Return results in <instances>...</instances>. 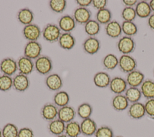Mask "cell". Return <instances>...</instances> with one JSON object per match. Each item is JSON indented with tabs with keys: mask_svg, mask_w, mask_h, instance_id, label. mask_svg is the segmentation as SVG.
I'll return each instance as SVG.
<instances>
[{
	"mask_svg": "<svg viewBox=\"0 0 154 137\" xmlns=\"http://www.w3.org/2000/svg\"><path fill=\"white\" fill-rule=\"evenodd\" d=\"M61 31L58 26L54 24H48L42 31L43 39L50 43L57 42L61 34Z\"/></svg>",
	"mask_w": 154,
	"mask_h": 137,
	"instance_id": "6da1fadb",
	"label": "cell"
},
{
	"mask_svg": "<svg viewBox=\"0 0 154 137\" xmlns=\"http://www.w3.org/2000/svg\"><path fill=\"white\" fill-rule=\"evenodd\" d=\"M52 62L50 57L46 56H40L34 62V68L41 75H47L52 69Z\"/></svg>",
	"mask_w": 154,
	"mask_h": 137,
	"instance_id": "7a4b0ae2",
	"label": "cell"
},
{
	"mask_svg": "<svg viewBox=\"0 0 154 137\" xmlns=\"http://www.w3.org/2000/svg\"><path fill=\"white\" fill-rule=\"evenodd\" d=\"M42 51V45L37 41H29L24 47V56L31 59L36 60L41 56Z\"/></svg>",
	"mask_w": 154,
	"mask_h": 137,
	"instance_id": "3957f363",
	"label": "cell"
},
{
	"mask_svg": "<svg viewBox=\"0 0 154 137\" xmlns=\"http://www.w3.org/2000/svg\"><path fill=\"white\" fill-rule=\"evenodd\" d=\"M118 50L123 54H129L133 53L135 49L136 44L132 37L123 36L117 42Z\"/></svg>",
	"mask_w": 154,
	"mask_h": 137,
	"instance_id": "277c9868",
	"label": "cell"
},
{
	"mask_svg": "<svg viewBox=\"0 0 154 137\" xmlns=\"http://www.w3.org/2000/svg\"><path fill=\"white\" fill-rule=\"evenodd\" d=\"M137 63L136 60L129 54H122L119 59V66L125 73H129L136 69Z\"/></svg>",
	"mask_w": 154,
	"mask_h": 137,
	"instance_id": "5b68a950",
	"label": "cell"
},
{
	"mask_svg": "<svg viewBox=\"0 0 154 137\" xmlns=\"http://www.w3.org/2000/svg\"><path fill=\"white\" fill-rule=\"evenodd\" d=\"M22 34L25 39L28 42L37 41L42 34V31L38 25L32 23L24 26L22 30Z\"/></svg>",
	"mask_w": 154,
	"mask_h": 137,
	"instance_id": "8992f818",
	"label": "cell"
},
{
	"mask_svg": "<svg viewBox=\"0 0 154 137\" xmlns=\"http://www.w3.org/2000/svg\"><path fill=\"white\" fill-rule=\"evenodd\" d=\"M0 71L3 74L11 77L17 71V61L11 57L3 59L0 62Z\"/></svg>",
	"mask_w": 154,
	"mask_h": 137,
	"instance_id": "52a82bcc",
	"label": "cell"
},
{
	"mask_svg": "<svg viewBox=\"0 0 154 137\" xmlns=\"http://www.w3.org/2000/svg\"><path fill=\"white\" fill-rule=\"evenodd\" d=\"M17 65L19 73L27 76L33 71L34 68V63L32 60L24 56H20L18 59Z\"/></svg>",
	"mask_w": 154,
	"mask_h": 137,
	"instance_id": "ba28073f",
	"label": "cell"
},
{
	"mask_svg": "<svg viewBox=\"0 0 154 137\" xmlns=\"http://www.w3.org/2000/svg\"><path fill=\"white\" fill-rule=\"evenodd\" d=\"M29 80L27 75L17 74L13 78V88L18 92H24L29 86Z\"/></svg>",
	"mask_w": 154,
	"mask_h": 137,
	"instance_id": "9c48e42d",
	"label": "cell"
},
{
	"mask_svg": "<svg viewBox=\"0 0 154 137\" xmlns=\"http://www.w3.org/2000/svg\"><path fill=\"white\" fill-rule=\"evenodd\" d=\"M127 82L125 79L120 77H114L111 78L109 87L112 92L116 95L122 94L127 89Z\"/></svg>",
	"mask_w": 154,
	"mask_h": 137,
	"instance_id": "30bf717a",
	"label": "cell"
},
{
	"mask_svg": "<svg viewBox=\"0 0 154 137\" xmlns=\"http://www.w3.org/2000/svg\"><path fill=\"white\" fill-rule=\"evenodd\" d=\"M73 17L76 23L85 25L91 19V12L88 8L79 7L75 10Z\"/></svg>",
	"mask_w": 154,
	"mask_h": 137,
	"instance_id": "8fae6325",
	"label": "cell"
},
{
	"mask_svg": "<svg viewBox=\"0 0 154 137\" xmlns=\"http://www.w3.org/2000/svg\"><path fill=\"white\" fill-rule=\"evenodd\" d=\"M58 109L53 103H46L43 105L41 109V115L42 118L48 121H51L58 116Z\"/></svg>",
	"mask_w": 154,
	"mask_h": 137,
	"instance_id": "7c38bea8",
	"label": "cell"
},
{
	"mask_svg": "<svg viewBox=\"0 0 154 137\" xmlns=\"http://www.w3.org/2000/svg\"><path fill=\"white\" fill-rule=\"evenodd\" d=\"M82 47L85 53L90 55H93L99 51L100 43L96 37H88L83 42Z\"/></svg>",
	"mask_w": 154,
	"mask_h": 137,
	"instance_id": "4fadbf2b",
	"label": "cell"
},
{
	"mask_svg": "<svg viewBox=\"0 0 154 137\" xmlns=\"http://www.w3.org/2000/svg\"><path fill=\"white\" fill-rule=\"evenodd\" d=\"M76 114V112L73 107L67 105L58 109L57 117L65 124H67L73 121Z\"/></svg>",
	"mask_w": 154,
	"mask_h": 137,
	"instance_id": "5bb4252c",
	"label": "cell"
},
{
	"mask_svg": "<svg viewBox=\"0 0 154 137\" xmlns=\"http://www.w3.org/2000/svg\"><path fill=\"white\" fill-rule=\"evenodd\" d=\"M47 88L52 91H59L63 86V80L60 75L56 73L48 75L45 79Z\"/></svg>",
	"mask_w": 154,
	"mask_h": 137,
	"instance_id": "9a60e30c",
	"label": "cell"
},
{
	"mask_svg": "<svg viewBox=\"0 0 154 137\" xmlns=\"http://www.w3.org/2000/svg\"><path fill=\"white\" fill-rule=\"evenodd\" d=\"M58 22V27L64 33H70L75 29L76 24L73 17L68 14L61 16Z\"/></svg>",
	"mask_w": 154,
	"mask_h": 137,
	"instance_id": "2e32d148",
	"label": "cell"
},
{
	"mask_svg": "<svg viewBox=\"0 0 154 137\" xmlns=\"http://www.w3.org/2000/svg\"><path fill=\"white\" fill-rule=\"evenodd\" d=\"M126 81L130 87L138 88L144 81V75L140 71L135 69L127 74Z\"/></svg>",
	"mask_w": 154,
	"mask_h": 137,
	"instance_id": "e0dca14e",
	"label": "cell"
},
{
	"mask_svg": "<svg viewBox=\"0 0 154 137\" xmlns=\"http://www.w3.org/2000/svg\"><path fill=\"white\" fill-rule=\"evenodd\" d=\"M129 116L134 119H140L146 115L144 104L140 102L132 103L128 107Z\"/></svg>",
	"mask_w": 154,
	"mask_h": 137,
	"instance_id": "ac0fdd59",
	"label": "cell"
},
{
	"mask_svg": "<svg viewBox=\"0 0 154 137\" xmlns=\"http://www.w3.org/2000/svg\"><path fill=\"white\" fill-rule=\"evenodd\" d=\"M80 127L81 133L86 136L94 135L97 129V126L96 122L91 118L82 119L80 123Z\"/></svg>",
	"mask_w": 154,
	"mask_h": 137,
	"instance_id": "d6986e66",
	"label": "cell"
},
{
	"mask_svg": "<svg viewBox=\"0 0 154 137\" xmlns=\"http://www.w3.org/2000/svg\"><path fill=\"white\" fill-rule=\"evenodd\" d=\"M60 46L66 50L72 49L76 44V39L71 33H61L58 40Z\"/></svg>",
	"mask_w": 154,
	"mask_h": 137,
	"instance_id": "ffe728a7",
	"label": "cell"
},
{
	"mask_svg": "<svg viewBox=\"0 0 154 137\" xmlns=\"http://www.w3.org/2000/svg\"><path fill=\"white\" fill-rule=\"evenodd\" d=\"M129 102L126 98L125 95L119 94L116 95L112 99L111 105L113 109L118 112H121L126 110L129 107Z\"/></svg>",
	"mask_w": 154,
	"mask_h": 137,
	"instance_id": "44dd1931",
	"label": "cell"
},
{
	"mask_svg": "<svg viewBox=\"0 0 154 137\" xmlns=\"http://www.w3.org/2000/svg\"><path fill=\"white\" fill-rule=\"evenodd\" d=\"M105 30L106 35L111 38H117L122 33V26L116 21H111L107 24L105 27Z\"/></svg>",
	"mask_w": 154,
	"mask_h": 137,
	"instance_id": "7402d4cb",
	"label": "cell"
},
{
	"mask_svg": "<svg viewBox=\"0 0 154 137\" xmlns=\"http://www.w3.org/2000/svg\"><path fill=\"white\" fill-rule=\"evenodd\" d=\"M111 80L109 75L104 71L98 72L93 77L94 85L99 88H105L109 86Z\"/></svg>",
	"mask_w": 154,
	"mask_h": 137,
	"instance_id": "603a6c76",
	"label": "cell"
},
{
	"mask_svg": "<svg viewBox=\"0 0 154 137\" xmlns=\"http://www.w3.org/2000/svg\"><path fill=\"white\" fill-rule=\"evenodd\" d=\"M65 127L66 124L64 122L58 118H56L49 123L48 129L51 134L57 136L64 134L65 132Z\"/></svg>",
	"mask_w": 154,
	"mask_h": 137,
	"instance_id": "cb8c5ba5",
	"label": "cell"
},
{
	"mask_svg": "<svg viewBox=\"0 0 154 137\" xmlns=\"http://www.w3.org/2000/svg\"><path fill=\"white\" fill-rule=\"evenodd\" d=\"M34 13L33 12L28 8H23L20 9L17 14V18L19 22L25 25H29L32 23L34 21Z\"/></svg>",
	"mask_w": 154,
	"mask_h": 137,
	"instance_id": "d4e9b609",
	"label": "cell"
},
{
	"mask_svg": "<svg viewBox=\"0 0 154 137\" xmlns=\"http://www.w3.org/2000/svg\"><path fill=\"white\" fill-rule=\"evenodd\" d=\"M135 10L136 14L140 18H147L151 15L152 10L149 2L145 1H141L137 2Z\"/></svg>",
	"mask_w": 154,
	"mask_h": 137,
	"instance_id": "484cf974",
	"label": "cell"
},
{
	"mask_svg": "<svg viewBox=\"0 0 154 137\" xmlns=\"http://www.w3.org/2000/svg\"><path fill=\"white\" fill-rule=\"evenodd\" d=\"M142 95L147 100L154 98V81L146 80L140 86Z\"/></svg>",
	"mask_w": 154,
	"mask_h": 137,
	"instance_id": "4316f807",
	"label": "cell"
},
{
	"mask_svg": "<svg viewBox=\"0 0 154 137\" xmlns=\"http://www.w3.org/2000/svg\"><path fill=\"white\" fill-rule=\"evenodd\" d=\"M53 100L54 104L60 108L69 104L70 101V96L66 91H59L54 95Z\"/></svg>",
	"mask_w": 154,
	"mask_h": 137,
	"instance_id": "83f0119b",
	"label": "cell"
},
{
	"mask_svg": "<svg viewBox=\"0 0 154 137\" xmlns=\"http://www.w3.org/2000/svg\"><path fill=\"white\" fill-rule=\"evenodd\" d=\"M64 133L68 137L79 136L81 133L80 124L74 120L66 124Z\"/></svg>",
	"mask_w": 154,
	"mask_h": 137,
	"instance_id": "f1b7e54d",
	"label": "cell"
},
{
	"mask_svg": "<svg viewBox=\"0 0 154 137\" xmlns=\"http://www.w3.org/2000/svg\"><path fill=\"white\" fill-rule=\"evenodd\" d=\"M125 95L129 103H134L138 102L141 99L142 94L140 89L135 87H129L125 92Z\"/></svg>",
	"mask_w": 154,
	"mask_h": 137,
	"instance_id": "f546056e",
	"label": "cell"
},
{
	"mask_svg": "<svg viewBox=\"0 0 154 137\" xmlns=\"http://www.w3.org/2000/svg\"><path fill=\"white\" fill-rule=\"evenodd\" d=\"M100 30V24L96 20L90 19L84 25L85 32L89 37H94L99 33Z\"/></svg>",
	"mask_w": 154,
	"mask_h": 137,
	"instance_id": "4dcf8cb0",
	"label": "cell"
},
{
	"mask_svg": "<svg viewBox=\"0 0 154 137\" xmlns=\"http://www.w3.org/2000/svg\"><path fill=\"white\" fill-rule=\"evenodd\" d=\"M96 21L100 24L106 25L111 21L112 13L108 8H105L97 10V12L96 13Z\"/></svg>",
	"mask_w": 154,
	"mask_h": 137,
	"instance_id": "1f68e13d",
	"label": "cell"
},
{
	"mask_svg": "<svg viewBox=\"0 0 154 137\" xmlns=\"http://www.w3.org/2000/svg\"><path fill=\"white\" fill-rule=\"evenodd\" d=\"M103 67L107 70H113L119 65V59L113 54L106 55L102 60Z\"/></svg>",
	"mask_w": 154,
	"mask_h": 137,
	"instance_id": "d6a6232c",
	"label": "cell"
},
{
	"mask_svg": "<svg viewBox=\"0 0 154 137\" xmlns=\"http://www.w3.org/2000/svg\"><path fill=\"white\" fill-rule=\"evenodd\" d=\"M122 32L126 36L132 37L135 36L138 32V28L137 25L134 22L125 21L122 23Z\"/></svg>",
	"mask_w": 154,
	"mask_h": 137,
	"instance_id": "836d02e7",
	"label": "cell"
},
{
	"mask_svg": "<svg viewBox=\"0 0 154 137\" xmlns=\"http://www.w3.org/2000/svg\"><path fill=\"white\" fill-rule=\"evenodd\" d=\"M76 113L82 119H87L90 118L93 113V107L89 103H83L78 107Z\"/></svg>",
	"mask_w": 154,
	"mask_h": 137,
	"instance_id": "e575fe53",
	"label": "cell"
},
{
	"mask_svg": "<svg viewBox=\"0 0 154 137\" xmlns=\"http://www.w3.org/2000/svg\"><path fill=\"white\" fill-rule=\"evenodd\" d=\"M19 130L14 124L7 123L2 129V137H17Z\"/></svg>",
	"mask_w": 154,
	"mask_h": 137,
	"instance_id": "d590c367",
	"label": "cell"
},
{
	"mask_svg": "<svg viewBox=\"0 0 154 137\" xmlns=\"http://www.w3.org/2000/svg\"><path fill=\"white\" fill-rule=\"evenodd\" d=\"M49 5L54 12L61 13L66 8L67 1L65 0H51L49 1Z\"/></svg>",
	"mask_w": 154,
	"mask_h": 137,
	"instance_id": "8d00e7d4",
	"label": "cell"
},
{
	"mask_svg": "<svg viewBox=\"0 0 154 137\" xmlns=\"http://www.w3.org/2000/svg\"><path fill=\"white\" fill-rule=\"evenodd\" d=\"M13 87V78L11 76L2 74L0 75V91L7 92Z\"/></svg>",
	"mask_w": 154,
	"mask_h": 137,
	"instance_id": "74e56055",
	"label": "cell"
},
{
	"mask_svg": "<svg viewBox=\"0 0 154 137\" xmlns=\"http://www.w3.org/2000/svg\"><path fill=\"white\" fill-rule=\"evenodd\" d=\"M121 15L125 21L129 22H133L137 16L135 8L129 7H125L123 9Z\"/></svg>",
	"mask_w": 154,
	"mask_h": 137,
	"instance_id": "f35d334b",
	"label": "cell"
},
{
	"mask_svg": "<svg viewBox=\"0 0 154 137\" xmlns=\"http://www.w3.org/2000/svg\"><path fill=\"white\" fill-rule=\"evenodd\" d=\"M95 137H114V133L111 128L106 126H103L97 128Z\"/></svg>",
	"mask_w": 154,
	"mask_h": 137,
	"instance_id": "ab89813d",
	"label": "cell"
},
{
	"mask_svg": "<svg viewBox=\"0 0 154 137\" xmlns=\"http://www.w3.org/2000/svg\"><path fill=\"white\" fill-rule=\"evenodd\" d=\"M146 114L150 118L154 119V98L147 100L144 104Z\"/></svg>",
	"mask_w": 154,
	"mask_h": 137,
	"instance_id": "60d3db41",
	"label": "cell"
},
{
	"mask_svg": "<svg viewBox=\"0 0 154 137\" xmlns=\"http://www.w3.org/2000/svg\"><path fill=\"white\" fill-rule=\"evenodd\" d=\"M34 133L33 130L27 127H22L19 130L17 137H34Z\"/></svg>",
	"mask_w": 154,
	"mask_h": 137,
	"instance_id": "b9f144b4",
	"label": "cell"
},
{
	"mask_svg": "<svg viewBox=\"0 0 154 137\" xmlns=\"http://www.w3.org/2000/svg\"><path fill=\"white\" fill-rule=\"evenodd\" d=\"M108 1L106 0H92L91 5L97 10L106 8Z\"/></svg>",
	"mask_w": 154,
	"mask_h": 137,
	"instance_id": "7bdbcfd3",
	"label": "cell"
},
{
	"mask_svg": "<svg viewBox=\"0 0 154 137\" xmlns=\"http://www.w3.org/2000/svg\"><path fill=\"white\" fill-rule=\"evenodd\" d=\"M76 2L79 7L87 8V7L91 4L92 0H77Z\"/></svg>",
	"mask_w": 154,
	"mask_h": 137,
	"instance_id": "ee69618b",
	"label": "cell"
},
{
	"mask_svg": "<svg viewBox=\"0 0 154 137\" xmlns=\"http://www.w3.org/2000/svg\"><path fill=\"white\" fill-rule=\"evenodd\" d=\"M122 2L126 5V7H133L134 5H136L138 1L137 0H123Z\"/></svg>",
	"mask_w": 154,
	"mask_h": 137,
	"instance_id": "f6af8a7d",
	"label": "cell"
},
{
	"mask_svg": "<svg viewBox=\"0 0 154 137\" xmlns=\"http://www.w3.org/2000/svg\"><path fill=\"white\" fill-rule=\"evenodd\" d=\"M147 24L150 28L154 31V13L151 14V15L148 18Z\"/></svg>",
	"mask_w": 154,
	"mask_h": 137,
	"instance_id": "bcb514c9",
	"label": "cell"
},
{
	"mask_svg": "<svg viewBox=\"0 0 154 137\" xmlns=\"http://www.w3.org/2000/svg\"><path fill=\"white\" fill-rule=\"evenodd\" d=\"M149 4L150 5V8L152 10V11L154 12V0L150 1Z\"/></svg>",
	"mask_w": 154,
	"mask_h": 137,
	"instance_id": "7dc6e473",
	"label": "cell"
},
{
	"mask_svg": "<svg viewBox=\"0 0 154 137\" xmlns=\"http://www.w3.org/2000/svg\"><path fill=\"white\" fill-rule=\"evenodd\" d=\"M56 137H68L65 133L64 134H62V135H58V136H57Z\"/></svg>",
	"mask_w": 154,
	"mask_h": 137,
	"instance_id": "c3c4849f",
	"label": "cell"
},
{
	"mask_svg": "<svg viewBox=\"0 0 154 137\" xmlns=\"http://www.w3.org/2000/svg\"><path fill=\"white\" fill-rule=\"evenodd\" d=\"M0 137H2V130L0 129Z\"/></svg>",
	"mask_w": 154,
	"mask_h": 137,
	"instance_id": "681fc988",
	"label": "cell"
},
{
	"mask_svg": "<svg viewBox=\"0 0 154 137\" xmlns=\"http://www.w3.org/2000/svg\"><path fill=\"white\" fill-rule=\"evenodd\" d=\"M114 137H123L122 136H114Z\"/></svg>",
	"mask_w": 154,
	"mask_h": 137,
	"instance_id": "f907efd6",
	"label": "cell"
},
{
	"mask_svg": "<svg viewBox=\"0 0 154 137\" xmlns=\"http://www.w3.org/2000/svg\"><path fill=\"white\" fill-rule=\"evenodd\" d=\"M153 76H154V72H153Z\"/></svg>",
	"mask_w": 154,
	"mask_h": 137,
	"instance_id": "816d5d0a",
	"label": "cell"
},
{
	"mask_svg": "<svg viewBox=\"0 0 154 137\" xmlns=\"http://www.w3.org/2000/svg\"><path fill=\"white\" fill-rule=\"evenodd\" d=\"M78 137H81V136H78Z\"/></svg>",
	"mask_w": 154,
	"mask_h": 137,
	"instance_id": "f5cc1de1",
	"label": "cell"
}]
</instances>
